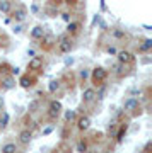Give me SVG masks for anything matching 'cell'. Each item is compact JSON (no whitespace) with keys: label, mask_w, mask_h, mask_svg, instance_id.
Wrapping results in <instances>:
<instances>
[{"label":"cell","mask_w":152,"mask_h":153,"mask_svg":"<svg viewBox=\"0 0 152 153\" xmlns=\"http://www.w3.org/2000/svg\"><path fill=\"white\" fill-rule=\"evenodd\" d=\"M16 152H17V148L14 143H5L2 146V153H16Z\"/></svg>","instance_id":"17"},{"label":"cell","mask_w":152,"mask_h":153,"mask_svg":"<svg viewBox=\"0 0 152 153\" xmlns=\"http://www.w3.org/2000/svg\"><path fill=\"white\" fill-rule=\"evenodd\" d=\"M87 153H94V152H87Z\"/></svg>","instance_id":"37"},{"label":"cell","mask_w":152,"mask_h":153,"mask_svg":"<svg viewBox=\"0 0 152 153\" xmlns=\"http://www.w3.org/2000/svg\"><path fill=\"white\" fill-rule=\"evenodd\" d=\"M58 51L60 53H63V55H67V53H70L72 51V43L67 39V36H62L58 41Z\"/></svg>","instance_id":"3"},{"label":"cell","mask_w":152,"mask_h":153,"mask_svg":"<svg viewBox=\"0 0 152 153\" xmlns=\"http://www.w3.org/2000/svg\"><path fill=\"white\" fill-rule=\"evenodd\" d=\"M21 71H19V68H12V75H19Z\"/></svg>","instance_id":"35"},{"label":"cell","mask_w":152,"mask_h":153,"mask_svg":"<svg viewBox=\"0 0 152 153\" xmlns=\"http://www.w3.org/2000/svg\"><path fill=\"white\" fill-rule=\"evenodd\" d=\"M79 29H81V24H79V22H68V26H67V33L68 34H77L79 33Z\"/></svg>","instance_id":"15"},{"label":"cell","mask_w":152,"mask_h":153,"mask_svg":"<svg viewBox=\"0 0 152 153\" xmlns=\"http://www.w3.org/2000/svg\"><path fill=\"white\" fill-rule=\"evenodd\" d=\"M38 107H39L38 100H31V102H29V105H27V111H29V112H36V111H38Z\"/></svg>","instance_id":"20"},{"label":"cell","mask_w":152,"mask_h":153,"mask_svg":"<svg viewBox=\"0 0 152 153\" xmlns=\"http://www.w3.org/2000/svg\"><path fill=\"white\" fill-rule=\"evenodd\" d=\"M106 51H108L109 55H116V53H118V51H116V48H114V46H108V48H106Z\"/></svg>","instance_id":"29"},{"label":"cell","mask_w":152,"mask_h":153,"mask_svg":"<svg viewBox=\"0 0 152 153\" xmlns=\"http://www.w3.org/2000/svg\"><path fill=\"white\" fill-rule=\"evenodd\" d=\"M0 43H2V39H0Z\"/></svg>","instance_id":"38"},{"label":"cell","mask_w":152,"mask_h":153,"mask_svg":"<svg viewBox=\"0 0 152 153\" xmlns=\"http://www.w3.org/2000/svg\"><path fill=\"white\" fill-rule=\"evenodd\" d=\"M27 55L31 56V58H34V49H33V48H29V49H27Z\"/></svg>","instance_id":"34"},{"label":"cell","mask_w":152,"mask_h":153,"mask_svg":"<svg viewBox=\"0 0 152 153\" xmlns=\"http://www.w3.org/2000/svg\"><path fill=\"white\" fill-rule=\"evenodd\" d=\"M19 83H21V87L29 88V87H33V85H34V78H31L29 75H24V76H21Z\"/></svg>","instance_id":"12"},{"label":"cell","mask_w":152,"mask_h":153,"mask_svg":"<svg viewBox=\"0 0 152 153\" xmlns=\"http://www.w3.org/2000/svg\"><path fill=\"white\" fill-rule=\"evenodd\" d=\"M51 131H53V126H46V128H43V129H41V134H43V136H48Z\"/></svg>","instance_id":"25"},{"label":"cell","mask_w":152,"mask_h":153,"mask_svg":"<svg viewBox=\"0 0 152 153\" xmlns=\"http://www.w3.org/2000/svg\"><path fill=\"white\" fill-rule=\"evenodd\" d=\"M77 128H79L81 131H86V129H89V128H91V119H89L87 116H82V117H79V119H77Z\"/></svg>","instance_id":"8"},{"label":"cell","mask_w":152,"mask_h":153,"mask_svg":"<svg viewBox=\"0 0 152 153\" xmlns=\"http://www.w3.org/2000/svg\"><path fill=\"white\" fill-rule=\"evenodd\" d=\"M0 12H2V14L12 12V4L11 2H0Z\"/></svg>","instance_id":"18"},{"label":"cell","mask_w":152,"mask_h":153,"mask_svg":"<svg viewBox=\"0 0 152 153\" xmlns=\"http://www.w3.org/2000/svg\"><path fill=\"white\" fill-rule=\"evenodd\" d=\"M31 140H33V133L29 131V129H24V131L19 133V141H21L22 145H27V143H31Z\"/></svg>","instance_id":"10"},{"label":"cell","mask_w":152,"mask_h":153,"mask_svg":"<svg viewBox=\"0 0 152 153\" xmlns=\"http://www.w3.org/2000/svg\"><path fill=\"white\" fill-rule=\"evenodd\" d=\"M79 75H81L82 80H86L87 76H89V70H81V73H79Z\"/></svg>","instance_id":"28"},{"label":"cell","mask_w":152,"mask_h":153,"mask_svg":"<svg viewBox=\"0 0 152 153\" xmlns=\"http://www.w3.org/2000/svg\"><path fill=\"white\" fill-rule=\"evenodd\" d=\"M77 152L79 153H87V143L81 140V141L77 143Z\"/></svg>","instance_id":"21"},{"label":"cell","mask_w":152,"mask_h":153,"mask_svg":"<svg viewBox=\"0 0 152 153\" xmlns=\"http://www.w3.org/2000/svg\"><path fill=\"white\" fill-rule=\"evenodd\" d=\"M104 92H106V87H104V85H101V88H99V92L96 94V99H99V100H103V99H104Z\"/></svg>","instance_id":"24"},{"label":"cell","mask_w":152,"mask_h":153,"mask_svg":"<svg viewBox=\"0 0 152 153\" xmlns=\"http://www.w3.org/2000/svg\"><path fill=\"white\" fill-rule=\"evenodd\" d=\"M41 66H43V60H41L39 56L31 58V60H29V63H27V68H29V70H39Z\"/></svg>","instance_id":"9"},{"label":"cell","mask_w":152,"mask_h":153,"mask_svg":"<svg viewBox=\"0 0 152 153\" xmlns=\"http://www.w3.org/2000/svg\"><path fill=\"white\" fill-rule=\"evenodd\" d=\"M60 112H62V102H60V100H51V102H50V109H48L50 117L55 119V117H58Z\"/></svg>","instance_id":"2"},{"label":"cell","mask_w":152,"mask_h":153,"mask_svg":"<svg viewBox=\"0 0 152 153\" xmlns=\"http://www.w3.org/2000/svg\"><path fill=\"white\" fill-rule=\"evenodd\" d=\"M75 117H77L75 111H72V109L65 111V121H67V123H72V121H75Z\"/></svg>","instance_id":"19"},{"label":"cell","mask_w":152,"mask_h":153,"mask_svg":"<svg viewBox=\"0 0 152 153\" xmlns=\"http://www.w3.org/2000/svg\"><path fill=\"white\" fill-rule=\"evenodd\" d=\"M62 19L65 22H70V14H68V12H63V14H62Z\"/></svg>","instance_id":"30"},{"label":"cell","mask_w":152,"mask_h":153,"mask_svg":"<svg viewBox=\"0 0 152 153\" xmlns=\"http://www.w3.org/2000/svg\"><path fill=\"white\" fill-rule=\"evenodd\" d=\"M113 36L114 38H125V33H121V31H113Z\"/></svg>","instance_id":"31"},{"label":"cell","mask_w":152,"mask_h":153,"mask_svg":"<svg viewBox=\"0 0 152 153\" xmlns=\"http://www.w3.org/2000/svg\"><path fill=\"white\" fill-rule=\"evenodd\" d=\"M2 107H4V100H0V109H2Z\"/></svg>","instance_id":"36"},{"label":"cell","mask_w":152,"mask_h":153,"mask_svg":"<svg viewBox=\"0 0 152 153\" xmlns=\"http://www.w3.org/2000/svg\"><path fill=\"white\" fill-rule=\"evenodd\" d=\"M53 43H55V38L51 34H44L43 39H41V44H44V48H51Z\"/></svg>","instance_id":"14"},{"label":"cell","mask_w":152,"mask_h":153,"mask_svg":"<svg viewBox=\"0 0 152 153\" xmlns=\"http://www.w3.org/2000/svg\"><path fill=\"white\" fill-rule=\"evenodd\" d=\"M14 33H16V34H21V33H22V26H14Z\"/></svg>","instance_id":"33"},{"label":"cell","mask_w":152,"mask_h":153,"mask_svg":"<svg viewBox=\"0 0 152 153\" xmlns=\"http://www.w3.org/2000/svg\"><path fill=\"white\" fill-rule=\"evenodd\" d=\"M2 87L7 88V90H11V88L16 87V80H14L12 76H4V78H2Z\"/></svg>","instance_id":"13"},{"label":"cell","mask_w":152,"mask_h":153,"mask_svg":"<svg viewBox=\"0 0 152 153\" xmlns=\"http://www.w3.org/2000/svg\"><path fill=\"white\" fill-rule=\"evenodd\" d=\"M29 10L33 12V14H38V12H39V5H38V4H33V5L29 7Z\"/></svg>","instance_id":"27"},{"label":"cell","mask_w":152,"mask_h":153,"mask_svg":"<svg viewBox=\"0 0 152 153\" xmlns=\"http://www.w3.org/2000/svg\"><path fill=\"white\" fill-rule=\"evenodd\" d=\"M27 17V10L24 9V7H17L16 10H12V19L14 21H17V22H22L24 19Z\"/></svg>","instance_id":"5"},{"label":"cell","mask_w":152,"mask_h":153,"mask_svg":"<svg viewBox=\"0 0 152 153\" xmlns=\"http://www.w3.org/2000/svg\"><path fill=\"white\" fill-rule=\"evenodd\" d=\"M58 87H60L58 80H51L50 85H48V90H50V92H55V90H58Z\"/></svg>","instance_id":"23"},{"label":"cell","mask_w":152,"mask_h":153,"mask_svg":"<svg viewBox=\"0 0 152 153\" xmlns=\"http://www.w3.org/2000/svg\"><path fill=\"white\" fill-rule=\"evenodd\" d=\"M123 109L128 111V112H133V111H137V109H138V99L128 97L125 102H123Z\"/></svg>","instance_id":"4"},{"label":"cell","mask_w":152,"mask_h":153,"mask_svg":"<svg viewBox=\"0 0 152 153\" xmlns=\"http://www.w3.org/2000/svg\"><path fill=\"white\" fill-rule=\"evenodd\" d=\"M94 99H96V90H94L93 87L84 88V92H82V100H84V102H93Z\"/></svg>","instance_id":"7"},{"label":"cell","mask_w":152,"mask_h":153,"mask_svg":"<svg viewBox=\"0 0 152 153\" xmlns=\"http://www.w3.org/2000/svg\"><path fill=\"white\" fill-rule=\"evenodd\" d=\"M44 34H46V33H44V29L41 27V26H36V27H33V31H31V38H33V39H39V41H41Z\"/></svg>","instance_id":"11"},{"label":"cell","mask_w":152,"mask_h":153,"mask_svg":"<svg viewBox=\"0 0 152 153\" xmlns=\"http://www.w3.org/2000/svg\"><path fill=\"white\" fill-rule=\"evenodd\" d=\"M121 70H123V66L120 65V63L113 66V71H114V73H118V75H121Z\"/></svg>","instance_id":"26"},{"label":"cell","mask_w":152,"mask_h":153,"mask_svg":"<svg viewBox=\"0 0 152 153\" xmlns=\"http://www.w3.org/2000/svg\"><path fill=\"white\" fill-rule=\"evenodd\" d=\"M152 48V39H145V41H144V44H142L140 48V51H149V49Z\"/></svg>","instance_id":"22"},{"label":"cell","mask_w":152,"mask_h":153,"mask_svg":"<svg viewBox=\"0 0 152 153\" xmlns=\"http://www.w3.org/2000/svg\"><path fill=\"white\" fill-rule=\"evenodd\" d=\"M116 55H118V61L121 63V65H126V63H132V61L135 60V58H133V55H132L130 51H118Z\"/></svg>","instance_id":"6"},{"label":"cell","mask_w":152,"mask_h":153,"mask_svg":"<svg viewBox=\"0 0 152 153\" xmlns=\"http://www.w3.org/2000/svg\"><path fill=\"white\" fill-rule=\"evenodd\" d=\"M91 76H93V82L98 83V85H103L104 82H106V78H108V71L104 70L103 66H96L93 70V73H91Z\"/></svg>","instance_id":"1"},{"label":"cell","mask_w":152,"mask_h":153,"mask_svg":"<svg viewBox=\"0 0 152 153\" xmlns=\"http://www.w3.org/2000/svg\"><path fill=\"white\" fill-rule=\"evenodd\" d=\"M126 131H128V124H123L121 128H120V131L116 133V141H118V143L123 141V136L126 134Z\"/></svg>","instance_id":"16"},{"label":"cell","mask_w":152,"mask_h":153,"mask_svg":"<svg viewBox=\"0 0 152 153\" xmlns=\"http://www.w3.org/2000/svg\"><path fill=\"white\" fill-rule=\"evenodd\" d=\"M65 65H67V66L74 65V58H72V56H67V58H65Z\"/></svg>","instance_id":"32"}]
</instances>
